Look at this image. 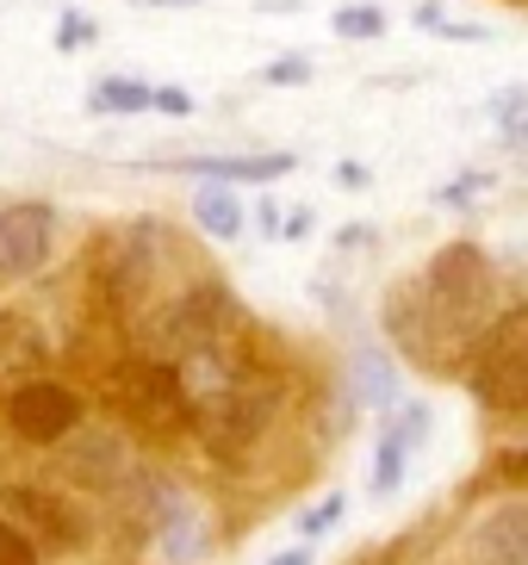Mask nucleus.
I'll list each match as a JSON object with an SVG mask.
<instances>
[{
  "label": "nucleus",
  "instance_id": "f257e3e1",
  "mask_svg": "<svg viewBox=\"0 0 528 565\" xmlns=\"http://www.w3.org/2000/svg\"><path fill=\"white\" fill-rule=\"evenodd\" d=\"M386 330H392L404 361L430 366V373H454L461 361H473V349H479V335H485L479 323H466L461 311H447L430 292V280H411L404 292H392Z\"/></svg>",
  "mask_w": 528,
  "mask_h": 565
},
{
  "label": "nucleus",
  "instance_id": "f03ea898",
  "mask_svg": "<svg viewBox=\"0 0 528 565\" xmlns=\"http://www.w3.org/2000/svg\"><path fill=\"white\" fill-rule=\"evenodd\" d=\"M466 385H473L479 404H492L504 416L528 411V305H510L485 323L479 349L466 361Z\"/></svg>",
  "mask_w": 528,
  "mask_h": 565
},
{
  "label": "nucleus",
  "instance_id": "7ed1b4c3",
  "mask_svg": "<svg viewBox=\"0 0 528 565\" xmlns=\"http://www.w3.org/2000/svg\"><path fill=\"white\" fill-rule=\"evenodd\" d=\"M423 280H430V292L447 305V311H461L466 323H479V330L497 317V274L473 243H447V249L430 262Z\"/></svg>",
  "mask_w": 528,
  "mask_h": 565
},
{
  "label": "nucleus",
  "instance_id": "20e7f679",
  "mask_svg": "<svg viewBox=\"0 0 528 565\" xmlns=\"http://www.w3.org/2000/svg\"><path fill=\"white\" fill-rule=\"evenodd\" d=\"M56 255V212L44 200L0 205V280H32Z\"/></svg>",
  "mask_w": 528,
  "mask_h": 565
},
{
  "label": "nucleus",
  "instance_id": "39448f33",
  "mask_svg": "<svg viewBox=\"0 0 528 565\" xmlns=\"http://www.w3.org/2000/svg\"><path fill=\"white\" fill-rule=\"evenodd\" d=\"M7 423H13V435L50 448V441H63V435L82 423V404H75V392L56 385V380H25V385H13V398H7Z\"/></svg>",
  "mask_w": 528,
  "mask_h": 565
},
{
  "label": "nucleus",
  "instance_id": "423d86ee",
  "mask_svg": "<svg viewBox=\"0 0 528 565\" xmlns=\"http://www.w3.org/2000/svg\"><path fill=\"white\" fill-rule=\"evenodd\" d=\"M125 411H131L144 429H168V423H181V411H187V380H181V366H168V361H137L131 373H125Z\"/></svg>",
  "mask_w": 528,
  "mask_h": 565
},
{
  "label": "nucleus",
  "instance_id": "0eeeda50",
  "mask_svg": "<svg viewBox=\"0 0 528 565\" xmlns=\"http://www.w3.org/2000/svg\"><path fill=\"white\" fill-rule=\"evenodd\" d=\"M423 429H430V404H404V411L386 423L380 454H373V491H380V498H392L398 484H404V466L423 448Z\"/></svg>",
  "mask_w": 528,
  "mask_h": 565
},
{
  "label": "nucleus",
  "instance_id": "6e6552de",
  "mask_svg": "<svg viewBox=\"0 0 528 565\" xmlns=\"http://www.w3.org/2000/svg\"><path fill=\"white\" fill-rule=\"evenodd\" d=\"M479 553H485V565H528V503L522 498L485 510Z\"/></svg>",
  "mask_w": 528,
  "mask_h": 565
},
{
  "label": "nucleus",
  "instance_id": "1a4fd4ad",
  "mask_svg": "<svg viewBox=\"0 0 528 565\" xmlns=\"http://www.w3.org/2000/svg\"><path fill=\"white\" fill-rule=\"evenodd\" d=\"M7 510L25 522V534H44V541H56V547H75V541H82L75 510H68V503H56L50 491H13V498H7Z\"/></svg>",
  "mask_w": 528,
  "mask_h": 565
},
{
  "label": "nucleus",
  "instance_id": "9d476101",
  "mask_svg": "<svg viewBox=\"0 0 528 565\" xmlns=\"http://www.w3.org/2000/svg\"><path fill=\"white\" fill-rule=\"evenodd\" d=\"M181 168L205 174V181H281V174H293V156H193Z\"/></svg>",
  "mask_w": 528,
  "mask_h": 565
},
{
  "label": "nucleus",
  "instance_id": "9b49d317",
  "mask_svg": "<svg viewBox=\"0 0 528 565\" xmlns=\"http://www.w3.org/2000/svg\"><path fill=\"white\" fill-rule=\"evenodd\" d=\"M355 404L361 411H392L398 404V366L380 349H355Z\"/></svg>",
  "mask_w": 528,
  "mask_h": 565
},
{
  "label": "nucleus",
  "instance_id": "f8f14e48",
  "mask_svg": "<svg viewBox=\"0 0 528 565\" xmlns=\"http://www.w3.org/2000/svg\"><path fill=\"white\" fill-rule=\"evenodd\" d=\"M193 217H199V231L212 236V243H236V236H243V200H236L231 186H199Z\"/></svg>",
  "mask_w": 528,
  "mask_h": 565
},
{
  "label": "nucleus",
  "instance_id": "ddd939ff",
  "mask_svg": "<svg viewBox=\"0 0 528 565\" xmlns=\"http://www.w3.org/2000/svg\"><path fill=\"white\" fill-rule=\"evenodd\" d=\"M94 106H106V113H149V106H156V87L137 82V75H106Z\"/></svg>",
  "mask_w": 528,
  "mask_h": 565
},
{
  "label": "nucleus",
  "instance_id": "4468645a",
  "mask_svg": "<svg viewBox=\"0 0 528 565\" xmlns=\"http://www.w3.org/2000/svg\"><path fill=\"white\" fill-rule=\"evenodd\" d=\"M336 38H348V44H367V38H386V13L380 7H342V13L330 19Z\"/></svg>",
  "mask_w": 528,
  "mask_h": 565
},
{
  "label": "nucleus",
  "instance_id": "2eb2a0df",
  "mask_svg": "<svg viewBox=\"0 0 528 565\" xmlns=\"http://www.w3.org/2000/svg\"><path fill=\"white\" fill-rule=\"evenodd\" d=\"M342 510H348V498H342V491H330L324 503H311V510L298 515V534H305V547H311L324 529H336V522H342Z\"/></svg>",
  "mask_w": 528,
  "mask_h": 565
},
{
  "label": "nucleus",
  "instance_id": "dca6fc26",
  "mask_svg": "<svg viewBox=\"0 0 528 565\" xmlns=\"http://www.w3.org/2000/svg\"><path fill=\"white\" fill-rule=\"evenodd\" d=\"M94 38H99V25H94L87 13H63V19H56V51H63V56L87 51Z\"/></svg>",
  "mask_w": 528,
  "mask_h": 565
},
{
  "label": "nucleus",
  "instance_id": "f3484780",
  "mask_svg": "<svg viewBox=\"0 0 528 565\" xmlns=\"http://www.w3.org/2000/svg\"><path fill=\"white\" fill-rule=\"evenodd\" d=\"M0 565H38L32 534L19 529V522H0Z\"/></svg>",
  "mask_w": 528,
  "mask_h": 565
},
{
  "label": "nucleus",
  "instance_id": "a211bd4d",
  "mask_svg": "<svg viewBox=\"0 0 528 565\" xmlns=\"http://www.w3.org/2000/svg\"><path fill=\"white\" fill-rule=\"evenodd\" d=\"M416 19H423V25H435L442 38H454V44H492V32H485V25H461V19H442L435 7H423Z\"/></svg>",
  "mask_w": 528,
  "mask_h": 565
},
{
  "label": "nucleus",
  "instance_id": "6ab92c4d",
  "mask_svg": "<svg viewBox=\"0 0 528 565\" xmlns=\"http://www.w3.org/2000/svg\"><path fill=\"white\" fill-rule=\"evenodd\" d=\"M262 82H267V87H293V82H311V63H305V56H281V63H267V68H262Z\"/></svg>",
  "mask_w": 528,
  "mask_h": 565
},
{
  "label": "nucleus",
  "instance_id": "aec40b11",
  "mask_svg": "<svg viewBox=\"0 0 528 565\" xmlns=\"http://www.w3.org/2000/svg\"><path fill=\"white\" fill-rule=\"evenodd\" d=\"M479 186H492V181H485V174H461V181H447L435 200H442V205H466L473 193H479Z\"/></svg>",
  "mask_w": 528,
  "mask_h": 565
},
{
  "label": "nucleus",
  "instance_id": "412c9836",
  "mask_svg": "<svg viewBox=\"0 0 528 565\" xmlns=\"http://www.w3.org/2000/svg\"><path fill=\"white\" fill-rule=\"evenodd\" d=\"M156 106L175 113V118H187V113H193V94H187V87H156Z\"/></svg>",
  "mask_w": 528,
  "mask_h": 565
},
{
  "label": "nucleus",
  "instance_id": "4be33fe9",
  "mask_svg": "<svg viewBox=\"0 0 528 565\" xmlns=\"http://www.w3.org/2000/svg\"><path fill=\"white\" fill-rule=\"evenodd\" d=\"M311 236V212H293L286 217V243H305Z\"/></svg>",
  "mask_w": 528,
  "mask_h": 565
},
{
  "label": "nucleus",
  "instance_id": "5701e85b",
  "mask_svg": "<svg viewBox=\"0 0 528 565\" xmlns=\"http://www.w3.org/2000/svg\"><path fill=\"white\" fill-rule=\"evenodd\" d=\"M336 181L355 193V186H367V168H361V162H342V168H336Z\"/></svg>",
  "mask_w": 528,
  "mask_h": 565
},
{
  "label": "nucleus",
  "instance_id": "b1692460",
  "mask_svg": "<svg viewBox=\"0 0 528 565\" xmlns=\"http://www.w3.org/2000/svg\"><path fill=\"white\" fill-rule=\"evenodd\" d=\"M267 565H311V547H286V553H274Z\"/></svg>",
  "mask_w": 528,
  "mask_h": 565
},
{
  "label": "nucleus",
  "instance_id": "393cba45",
  "mask_svg": "<svg viewBox=\"0 0 528 565\" xmlns=\"http://www.w3.org/2000/svg\"><path fill=\"white\" fill-rule=\"evenodd\" d=\"M504 137H510V143H528V118L516 125V131H504Z\"/></svg>",
  "mask_w": 528,
  "mask_h": 565
},
{
  "label": "nucleus",
  "instance_id": "a878e982",
  "mask_svg": "<svg viewBox=\"0 0 528 565\" xmlns=\"http://www.w3.org/2000/svg\"><path fill=\"white\" fill-rule=\"evenodd\" d=\"M162 7H199V0H162Z\"/></svg>",
  "mask_w": 528,
  "mask_h": 565
}]
</instances>
